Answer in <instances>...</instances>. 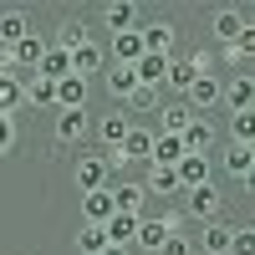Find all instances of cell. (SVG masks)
<instances>
[{
    "mask_svg": "<svg viewBox=\"0 0 255 255\" xmlns=\"http://www.w3.org/2000/svg\"><path fill=\"white\" fill-rule=\"evenodd\" d=\"M174 230H179V215H163V220L143 215V220H138V230H133V250H153V255H158V245L174 235Z\"/></svg>",
    "mask_w": 255,
    "mask_h": 255,
    "instance_id": "obj_1",
    "label": "cell"
},
{
    "mask_svg": "<svg viewBox=\"0 0 255 255\" xmlns=\"http://www.w3.org/2000/svg\"><path fill=\"white\" fill-rule=\"evenodd\" d=\"M72 179H77L82 194H92V189H108V184H113V168H108V158H102V153H82L77 168H72Z\"/></svg>",
    "mask_w": 255,
    "mask_h": 255,
    "instance_id": "obj_2",
    "label": "cell"
},
{
    "mask_svg": "<svg viewBox=\"0 0 255 255\" xmlns=\"http://www.w3.org/2000/svg\"><path fill=\"white\" fill-rule=\"evenodd\" d=\"M245 26H250V10H240V5H220L209 15V31H215V41H225V46H235L245 36Z\"/></svg>",
    "mask_w": 255,
    "mask_h": 255,
    "instance_id": "obj_3",
    "label": "cell"
},
{
    "mask_svg": "<svg viewBox=\"0 0 255 255\" xmlns=\"http://www.w3.org/2000/svg\"><path fill=\"white\" fill-rule=\"evenodd\" d=\"M92 133V113L87 108H72V113H56V123H51V138L61 143V148H72V143H82Z\"/></svg>",
    "mask_w": 255,
    "mask_h": 255,
    "instance_id": "obj_4",
    "label": "cell"
},
{
    "mask_svg": "<svg viewBox=\"0 0 255 255\" xmlns=\"http://www.w3.org/2000/svg\"><path fill=\"white\" fill-rule=\"evenodd\" d=\"M174 179H179V189H184V194H189V189H199V184H215L209 153H184V158L174 163Z\"/></svg>",
    "mask_w": 255,
    "mask_h": 255,
    "instance_id": "obj_5",
    "label": "cell"
},
{
    "mask_svg": "<svg viewBox=\"0 0 255 255\" xmlns=\"http://www.w3.org/2000/svg\"><path fill=\"white\" fill-rule=\"evenodd\" d=\"M128 128H133V118H128L123 108H113V113H102V118L92 123V133H97V143L108 148V153H118L123 138H128Z\"/></svg>",
    "mask_w": 255,
    "mask_h": 255,
    "instance_id": "obj_6",
    "label": "cell"
},
{
    "mask_svg": "<svg viewBox=\"0 0 255 255\" xmlns=\"http://www.w3.org/2000/svg\"><path fill=\"white\" fill-rule=\"evenodd\" d=\"M220 102L230 113H255V77H230V82H220Z\"/></svg>",
    "mask_w": 255,
    "mask_h": 255,
    "instance_id": "obj_7",
    "label": "cell"
},
{
    "mask_svg": "<svg viewBox=\"0 0 255 255\" xmlns=\"http://www.w3.org/2000/svg\"><path fill=\"white\" fill-rule=\"evenodd\" d=\"M189 215L194 220H220L225 215V194H220V184H199V189H189Z\"/></svg>",
    "mask_w": 255,
    "mask_h": 255,
    "instance_id": "obj_8",
    "label": "cell"
},
{
    "mask_svg": "<svg viewBox=\"0 0 255 255\" xmlns=\"http://www.w3.org/2000/svg\"><path fill=\"white\" fill-rule=\"evenodd\" d=\"M179 102H184V108H189V113L199 118V113H209V108H215V102H220V82L209 77V72H199L194 82H189V92H184Z\"/></svg>",
    "mask_w": 255,
    "mask_h": 255,
    "instance_id": "obj_9",
    "label": "cell"
},
{
    "mask_svg": "<svg viewBox=\"0 0 255 255\" xmlns=\"http://www.w3.org/2000/svg\"><path fill=\"white\" fill-rule=\"evenodd\" d=\"M199 72H204V56H168V72H163V87L184 97V92H189V82H194Z\"/></svg>",
    "mask_w": 255,
    "mask_h": 255,
    "instance_id": "obj_10",
    "label": "cell"
},
{
    "mask_svg": "<svg viewBox=\"0 0 255 255\" xmlns=\"http://www.w3.org/2000/svg\"><path fill=\"white\" fill-rule=\"evenodd\" d=\"M138 15H143L138 0H108V5H102V20H108V31H113V36L138 31Z\"/></svg>",
    "mask_w": 255,
    "mask_h": 255,
    "instance_id": "obj_11",
    "label": "cell"
},
{
    "mask_svg": "<svg viewBox=\"0 0 255 255\" xmlns=\"http://www.w3.org/2000/svg\"><path fill=\"white\" fill-rule=\"evenodd\" d=\"M138 41H143V51H148V56H174L179 31L168 26V20H153V26H138Z\"/></svg>",
    "mask_w": 255,
    "mask_h": 255,
    "instance_id": "obj_12",
    "label": "cell"
},
{
    "mask_svg": "<svg viewBox=\"0 0 255 255\" xmlns=\"http://www.w3.org/2000/svg\"><path fill=\"white\" fill-rule=\"evenodd\" d=\"M72 56V77H82V82H92L102 67H108V51L97 46V41H87V46H77V51H67Z\"/></svg>",
    "mask_w": 255,
    "mask_h": 255,
    "instance_id": "obj_13",
    "label": "cell"
},
{
    "mask_svg": "<svg viewBox=\"0 0 255 255\" xmlns=\"http://www.w3.org/2000/svg\"><path fill=\"white\" fill-rule=\"evenodd\" d=\"M108 194H113V209L118 215H143V184L138 179H118V184H108Z\"/></svg>",
    "mask_w": 255,
    "mask_h": 255,
    "instance_id": "obj_14",
    "label": "cell"
},
{
    "mask_svg": "<svg viewBox=\"0 0 255 255\" xmlns=\"http://www.w3.org/2000/svg\"><path fill=\"white\" fill-rule=\"evenodd\" d=\"M36 77H41V82H61V77H72V56L46 41V51H41V61H36Z\"/></svg>",
    "mask_w": 255,
    "mask_h": 255,
    "instance_id": "obj_15",
    "label": "cell"
},
{
    "mask_svg": "<svg viewBox=\"0 0 255 255\" xmlns=\"http://www.w3.org/2000/svg\"><path fill=\"white\" fill-rule=\"evenodd\" d=\"M113 215H118V209H113V194H108V189L82 194V225H108Z\"/></svg>",
    "mask_w": 255,
    "mask_h": 255,
    "instance_id": "obj_16",
    "label": "cell"
},
{
    "mask_svg": "<svg viewBox=\"0 0 255 255\" xmlns=\"http://www.w3.org/2000/svg\"><path fill=\"white\" fill-rule=\"evenodd\" d=\"M184 158V143L174 138V133H153V148H148V163L153 168H174Z\"/></svg>",
    "mask_w": 255,
    "mask_h": 255,
    "instance_id": "obj_17",
    "label": "cell"
},
{
    "mask_svg": "<svg viewBox=\"0 0 255 255\" xmlns=\"http://www.w3.org/2000/svg\"><path fill=\"white\" fill-rule=\"evenodd\" d=\"M87 87H92V82H82V77H61V82H56V113L87 108Z\"/></svg>",
    "mask_w": 255,
    "mask_h": 255,
    "instance_id": "obj_18",
    "label": "cell"
},
{
    "mask_svg": "<svg viewBox=\"0 0 255 255\" xmlns=\"http://www.w3.org/2000/svg\"><path fill=\"white\" fill-rule=\"evenodd\" d=\"M26 36H31V15L26 10H0V51L26 41Z\"/></svg>",
    "mask_w": 255,
    "mask_h": 255,
    "instance_id": "obj_19",
    "label": "cell"
},
{
    "mask_svg": "<svg viewBox=\"0 0 255 255\" xmlns=\"http://www.w3.org/2000/svg\"><path fill=\"white\" fill-rule=\"evenodd\" d=\"M15 108H26V87L15 72H0V118H15Z\"/></svg>",
    "mask_w": 255,
    "mask_h": 255,
    "instance_id": "obj_20",
    "label": "cell"
},
{
    "mask_svg": "<svg viewBox=\"0 0 255 255\" xmlns=\"http://www.w3.org/2000/svg\"><path fill=\"white\" fill-rule=\"evenodd\" d=\"M194 250H199V255H230V225H225V220H209Z\"/></svg>",
    "mask_w": 255,
    "mask_h": 255,
    "instance_id": "obj_21",
    "label": "cell"
},
{
    "mask_svg": "<svg viewBox=\"0 0 255 255\" xmlns=\"http://www.w3.org/2000/svg\"><path fill=\"white\" fill-rule=\"evenodd\" d=\"M108 56H113V67H133V61L143 56V41H138V31H123V36H113Z\"/></svg>",
    "mask_w": 255,
    "mask_h": 255,
    "instance_id": "obj_22",
    "label": "cell"
},
{
    "mask_svg": "<svg viewBox=\"0 0 255 255\" xmlns=\"http://www.w3.org/2000/svg\"><path fill=\"white\" fill-rule=\"evenodd\" d=\"M163 72H168V56H148V51H143V56L133 61V77L143 82V87H158V92H163Z\"/></svg>",
    "mask_w": 255,
    "mask_h": 255,
    "instance_id": "obj_23",
    "label": "cell"
},
{
    "mask_svg": "<svg viewBox=\"0 0 255 255\" xmlns=\"http://www.w3.org/2000/svg\"><path fill=\"white\" fill-rule=\"evenodd\" d=\"M250 168H255V148L230 143V148H225V174H235L240 184H250Z\"/></svg>",
    "mask_w": 255,
    "mask_h": 255,
    "instance_id": "obj_24",
    "label": "cell"
},
{
    "mask_svg": "<svg viewBox=\"0 0 255 255\" xmlns=\"http://www.w3.org/2000/svg\"><path fill=\"white\" fill-rule=\"evenodd\" d=\"M87 41H92V31H87V20H61V26H56V41H51V46H61V51H77V46H87Z\"/></svg>",
    "mask_w": 255,
    "mask_h": 255,
    "instance_id": "obj_25",
    "label": "cell"
},
{
    "mask_svg": "<svg viewBox=\"0 0 255 255\" xmlns=\"http://www.w3.org/2000/svg\"><path fill=\"white\" fill-rule=\"evenodd\" d=\"M179 143H184V153H209V143H215V128H209L204 118H194V123L179 133Z\"/></svg>",
    "mask_w": 255,
    "mask_h": 255,
    "instance_id": "obj_26",
    "label": "cell"
},
{
    "mask_svg": "<svg viewBox=\"0 0 255 255\" xmlns=\"http://www.w3.org/2000/svg\"><path fill=\"white\" fill-rule=\"evenodd\" d=\"M158 123H163V128H158V133H174V138H179V133H184V128H189V123H194V113H189V108H184V102L174 97V102H163V108H158Z\"/></svg>",
    "mask_w": 255,
    "mask_h": 255,
    "instance_id": "obj_27",
    "label": "cell"
},
{
    "mask_svg": "<svg viewBox=\"0 0 255 255\" xmlns=\"http://www.w3.org/2000/svg\"><path fill=\"white\" fill-rule=\"evenodd\" d=\"M143 215H113L108 225H102V235H108V245H128L133 250V230H138Z\"/></svg>",
    "mask_w": 255,
    "mask_h": 255,
    "instance_id": "obj_28",
    "label": "cell"
},
{
    "mask_svg": "<svg viewBox=\"0 0 255 255\" xmlns=\"http://www.w3.org/2000/svg\"><path fill=\"white\" fill-rule=\"evenodd\" d=\"M143 194H163V199H174V194H179L174 168H153V163H148V174H143Z\"/></svg>",
    "mask_w": 255,
    "mask_h": 255,
    "instance_id": "obj_29",
    "label": "cell"
},
{
    "mask_svg": "<svg viewBox=\"0 0 255 255\" xmlns=\"http://www.w3.org/2000/svg\"><path fill=\"white\" fill-rule=\"evenodd\" d=\"M20 87H26V102H31V108H56V82L31 77V82H20Z\"/></svg>",
    "mask_w": 255,
    "mask_h": 255,
    "instance_id": "obj_30",
    "label": "cell"
},
{
    "mask_svg": "<svg viewBox=\"0 0 255 255\" xmlns=\"http://www.w3.org/2000/svg\"><path fill=\"white\" fill-rule=\"evenodd\" d=\"M128 108H133V113H158V108H163V92H158V87H143V82H138V87L128 92Z\"/></svg>",
    "mask_w": 255,
    "mask_h": 255,
    "instance_id": "obj_31",
    "label": "cell"
},
{
    "mask_svg": "<svg viewBox=\"0 0 255 255\" xmlns=\"http://www.w3.org/2000/svg\"><path fill=\"white\" fill-rule=\"evenodd\" d=\"M138 87V77H133V67H108V92L118 97V102H128V92Z\"/></svg>",
    "mask_w": 255,
    "mask_h": 255,
    "instance_id": "obj_32",
    "label": "cell"
},
{
    "mask_svg": "<svg viewBox=\"0 0 255 255\" xmlns=\"http://www.w3.org/2000/svg\"><path fill=\"white\" fill-rule=\"evenodd\" d=\"M77 250H82V255H102V250H108L102 225H82V230H77Z\"/></svg>",
    "mask_w": 255,
    "mask_h": 255,
    "instance_id": "obj_33",
    "label": "cell"
},
{
    "mask_svg": "<svg viewBox=\"0 0 255 255\" xmlns=\"http://www.w3.org/2000/svg\"><path fill=\"white\" fill-rule=\"evenodd\" d=\"M230 143H255V113H230Z\"/></svg>",
    "mask_w": 255,
    "mask_h": 255,
    "instance_id": "obj_34",
    "label": "cell"
},
{
    "mask_svg": "<svg viewBox=\"0 0 255 255\" xmlns=\"http://www.w3.org/2000/svg\"><path fill=\"white\" fill-rule=\"evenodd\" d=\"M158 255H194V240H184L179 230H174V235H168V240L158 245Z\"/></svg>",
    "mask_w": 255,
    "mask_h": 255,
    "instance_id": "obj_35",
    "label": "cell"
},
{
    "mask_svg": "<svg viewBox=\"0 0 255 255\" xmlns=\"http://www.w3.org/2000/svg\"><path fill=\"white\" fill-rule=\"evenodd\" d=\"M15 148V118H0V158Z\"/></svg>",
    "mask_w": 255,
    "mask_h": 255,
    "instance_id": "obj_36",
    "label": "cell"
},
{
    "mask_svg": "<svg viewBox=\"0 0 255 255\" xmlns=\"http://www.w3.org/2000/svg\"><path fill=\"white\" fill-rule=\"evenodd\" d=\"M102 255H133V250H128V245H108V250H102Z\"/></svg>",
    "mask_w": 255,
    "mask_h": 255,
    "instance_id": "obj_37",
    "label": "cell"
}]
</instances>
